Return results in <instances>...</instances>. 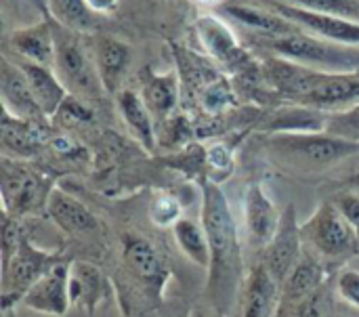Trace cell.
<instances>
[{
  "instance_id": "6da1fadb",
  "label": "cell",
  "mask_w": 359,
  "mask_h": 317,
  "mask_svg": "<svg viewBox=\"0 0 359 317\" xmlns=\"http://www.w3.org/2000/svg\"><path fill=\"white\" fill-rule=\"evenodd\" d=\"M202 225L208 236L210 265L206 299L217 313L229 316L244 286V255L238 225L223 189L210 179H202Z\"/></svg>"
},
{
  "instance_id": "7a4b0ae2",
  "label": "cell",
  "mask_w": 359,
  "mask_h": 317,
  "mask_svg": "<svg viewBox=\"0 0 359 317\" xmlns=\"http://www.w3.org/2000/svg\"><path fill=\"white\" fill-rule=\"evenodd\" d=\"M263 147L278 168L297 175L324 170L359 151V143L326 133H276L265 137Z\"/></svg>"
},
{
  "instance_id": "3957f363",
  "label": "cell",
  "mask_w": 359,
  "mask_h": 317,
  "mask_svg": "<svg viewBox=\"0 0 359 317\" xmlns=\"http://www.w3.org/2000/svg\"><path fill=\"white\" fill-rule=\"evenodd\" d=\"M263 46L271 48L276 57L297 61L307 67L324 69V72H358L359 50H351L341 46L339 42H330L307 32L265 38L261 40Z\"/></svg>"
},
{
  "instance_id": "277c9868",
  "label": "cell",
  "mask_w": 359,
  "mask_h": 317,
  "mask_svg": "<svg viewBox=\"0 0 359 317\" xmlns=\"http://www.w3.org/2000/svg\"><path fill=\"white\" fill-rule=\"evenodd\" d=\"M305 246L322 261H347L359 255V236L334 202H324L303 225Z\"/></svg>"
},
{
  "instance_id": "5b68a950",
  "label": "cell",
  "mask_w": 359,
  "mask_h": 317,
  "mask_svg": "<svg viewBox=\"0 0 359 317\" xmlns=\"http://www.w3.org/2000/svg\"><path fill=\"white\" fill-rule=\"evenodd\" d=\"M67 261L61 252H48L36 248L27 234L21 238L15 255L2 263V311L23 301L25 292L55 265Z\"/></svg>"
},
{
  "instance_id": "8992f818",
  "label": "cell",
  "mask_w": 359,
  "mask_h": 317,
  "mask_svg": "<svg viewBox=\"0 0 359 317\" xmlns=\"http://www.w3.org/2000/svg\"><path fill=\"white\" fill-rule=\"evenodd\" d=\"M53 189V181L46 175L19 160H2V213L13 219L46 210Z\"/></svg>"
},
{
  "instance_id": "52a82bcc",
  "label": "cell",
  "mask_w": 359,
  "mask_h": 317,
  "mask_svg": "<svg viewBox=\"0 0 359 317\" xmlns=\"http://www.w3.org/2000/svg\"><path fill=\"white\" fill-rule=\"evenodd\" d=\"M53 36H55L53 72L72 95L80 99L93 97L101 86V80L97 67H93L78 38V32H72L63 25H53Z\"/></svg>"
},
{
  "instance_id": "ba28073f",
  "label": "cell",
  "mask_w": 359,
  "mask_h": 317,
  "mask_svg": "<svg viewBox=\"0 0 359 317\" xmlns=\"http://www.w3.org/2000/svg\"><path fill=\"white\" fill-rule=\"evenodd\" d=\"M196 34L204 50L221 65L229 67L238 76H257L259 67L252 57L238 44L231 29L212 15H202L196 21Z\"/></svg>"
},
{
  "instance_id": "9c48e42d",
  "label": "cell",
  "mask_w": 359,
  "mask_h": 317,
  "mask_svg": "<svg viewBox=\"0 0 359 317\" xmlns=\"http://www.w3.org/2000/svg\"><path fill=\"white\" fill-rule=\"evenodd\" d=\"M122 259L130 276L139 282L147 297L160 299L162 288L168 280V269L156 250V246L139 236V234H124L122 238Z\"/></svg>"
},
{
  "instance_id": "30bf717a",
  "label": "cell",
  "mask_w": 359,
  "mask_h": 317,
  "mask_svg": "<svg viewBox=\"0 0 359 317\" xmlns=\"http://www.w3.org/2000/svg\"><path fill=\"white\" fill-rule=\"evenodd\" d=\"M303 252H305V242H303V234H301V223L297 217V208L290 204L282 213L280 227H278L273 240L265 248L263 263L269 269V274L278 280V284L282 286L286 282V278L290 276V271L301 261Z\"/></svg>"
},
{
  "instance_id": "8fae6325",
  "label": "cell",
  "mask_w": 359,
  "mask_h": 317,
  "mask_svg": "<svg viewBox=\"0 0 359 317\" xmlns=\"http://www.w3.org/2000/svg\"><path fill=\"white\" fill-rule=\"evenodd\" d=\"M271 11H276L278 15L286 17L288 21L301 25L307 34L330 40V42H339L343 46H358L359 44V23L358 21H349L343 17H334V15H324V13H313L301 6H292L286 2H271Z\"/></svg>"
},
{
  "instance_id": "7c38bea8",
  "label": "cell",
  "mask_w": 359,
  "mask_h": 317,
  "mask_svg": "<svg viewBox=\"0 0 359 317\" xmlns=\"http://www.w3.org/2000/svg\"><path fill=\"white\" fill-rule=\"evenodd\" d=\"M69 263L63 261L48 269L23 297L21 305L29 311L50 317H63L67 313L69 301Z\"/></svg>"
},
{
  "instance_id": "4fadbf2b",
  "label": "cell",
  "mask_w": 359,
  "mask_h": 317,
  "mask_svg": "<svg viewBox=\"0 0 359 317\" xmlns=\"http://www.w3.org/2000/svg\"><path fill=\"white\" fill-rule=\"evenodd\" d=\"M282 299V286L269 274L265 263H257L246 271L244 286L238 297V317H276Z\"/></svg>"
},
{
  "instance_id": "5bb4252c",
  "label": "cell",
  "mask_w": 359,
  "mask_h": 317,
  "mask_svg": "<svg viewBox=\"0 0 359 317\" xmlns=\"http://www.w3.org/2000/svg\"><path fill=\"white\" fill-rule=\"evenodd\" d=\"M280 219H282V213L278 210L273 200L267 196L263 185L259 181L250 183L244 196V223H246L250 244L265 250L280 227Z\"/></svg>"
},
{
  "instance_id": "9a60e30c",
  "label": "cell",
  "mask_w": 359,
  "mask_h": 317,
  "mask_svg": "<svg viewBox=\"0 0 359 317\" xmlns=\"http://www.w3.org/2000/svg\"><path fill=\"white\" fill-rule=\"evenodd\" d=\"M324 284H326V267H324L322 259L305 246L301 261L297 263V267L290 271V276L282 284V299H280L278 313H286V311L294 309L305 299H309L313 292H318Z\"/></svg>"
},
{
  "instance_id": "2e32d148",
  "label": "cell",
  "mask_w": 359,
  "mask_h": 317,
  "mask_svg": "<svg viewBox=\"0 0 359 317\" xmlns=\"http://www.w3.org/2000/svg\"><path fill=\"white\" fill-rule=\"evenodd\" d=\"M0 93H2V105L6 114L19 120L44 124L46 116L36 103L23 72L17 67V63H8L6 59L2 61V67H0Z\"/></svg>"
},
{
  "instance_id": "e0dca14e",
  "label": "cell",
  "mask_w": 359,
  "mask_h": 317,
  "mask_svg": "<svg viewBox=\"0 0 359 317\" xmlns=\"http://www.w3.org/2000/svg\"><path fill=\"white\" fill-rule=\"evenodd\" d=\"M299 105L324 109V112H343L359 105V69L358 72H334L326 84L307 93L297 101Z\"/></svg>"
},
{
  "instance_id": "ac0fdd59",
  "label": "cell",
  "mask_w": 359,
  "mask_h": 317,
  "mask_svg": "<svg viewBox=\"0 0 359 317\" xmlns=\"http://www.w3.org/2000/svg\"><path fill=\"white\" fill-rule=\"evenodd\" d=\"M109 282L103 271L90 263L76 261L69 267V301L78 309L95 316L99 305L107 299Z\"/></svg>"
},
{
  "instance_id": "d6986e66",
  "label": "cell",
  "mask_w": 359,
  "mask_h": 317,
  "mask_svg": "<svg viewBox=\"0 0 359 317\" xmlns=\"http://www.w3.org/2000/svg\"><path fill=\"white\" fill-rule=\"evenodd\" d=\"M46 215L67 236H84L99 229V221L90 213V208L59 187H55L48 198Z\"/></svg>"
},
{
  "instance_id": "ffe728a7",
  "label": "cell",
  "mask_w": 359,
  "mask_h": 317,
  "mask_svg": "<svg viewBox=\"0 0 359 317\" xmlns=\"http://www.w3.org/2000/svg\"><path fill=\"white\" fill-rule=\"evenodd\" d=\"M17 67L23 72L29 84V90L36 103L40 105V109L44 112V116H55L59 105L69 95V90L57 78V74L48 65H40L34 61H25V59H17Z\"/></svg>"
},
{
  "instance_id": "44dd1931",
  "label": "cell",
  "mask_w": 359,
  "mask_h": 317,
  "mask_svg": "<svg viewBox=\"0 0 359 317\" xmlns=\"http://www.w3.org/2000/svg\"><path fill=\"white\" fill-rule=\"evenodd\" d=\"M0 137L6 156H13L15 160H25L36 156V151L42 147V143L46 141V130L44 124L19 120L4 112Z\"/></svg>"
},
{
  "instance_id": "7402d4cb",
  "label": "cell",
  "mask_w": 359,
  "mask_h": 317,
  "mask_svg": "<svg viewBox=\"0 0 359 317\" xmlns=\"http://www.w3.org/2000/svg\"><path fill=\"white\" fill-rule=\"evenodd\" d=\"M330 114L332 112L292 103V105L276 109L265 120L263 130L269 135H276V133H324Z\"/></svg>"
},
{
  "instance_id": "603a6c76",
  "label": "cell",
  "mask_w": 359,
  "mask_h": 317,
  "mask_svg": "<svg viewBox=\"0 0 359 317\" xmlns=\"http://www.w3.org/2000/svg\"><path fill=\"white\" fill-rule=\"evenodd\" d=\"M118 109H120V116H122L126 128L137 139V143L145 151H154L156 149L154 116L147 109L141 95H137L133 90H120L118 93Z\"/></svg>"
},
{
  "instance_id": "cb8c5ba5",
  "label": "cell",
  "mask_w": 359,
  "mask_h": 317,
  "mask_svg": "<svg viewBox=\"0 0 359 317\" xmlns=\"http://www.w3.org/2000/svg\"><path fill=\"white\" fill-rule=\"evenodd\" d=\"M130 48L118 38H101L97 46V74L105 93H118L122 78L128 69Z\"/></svg>"
},
{
  "instance_id": "d4e9b609",
  "label": "cell",
  "mask_w": 359,
  "mask_h": 317,
  "mask_svg": "<svg viewBox=\"0 0 359 317\" xmlns=\"http://www.w3.org/2000/svg\"><path fill=\"white\" fill-rule=\"evenodd\" d=\"M225 13L231 15L236 21H240L242 25L257 29L269 38H278V36H290V34H301L305 32L301 25L288 21L286 17L278 15L276 11H267L261 6H250V4H227Z\"/></svg>"
},
{
  "instance_id": "484cf974",
  "label": "cell",
  "mask_w": 359,
  "mask_h": 317,
  "mask_svg": "<svg viewBox=\"0 0 359 317\" xmlns=\"http://www.w3.org/2000/svg\"><path fill=\"white\" fill-rule=\"evenodd\" d=\"M11 44H13L15 53L21 59L53 67V59H55L53 25L40 23V25H32V27L19 29L11 38Z\"/></svg>"
},
{
  "instance_id": "4316f807",
  "label": "cell",
  "mask_w": 359,
  "mask_h": 317,
  "mask_svg": "<svg viewBox=\"0 0 359 317\" xmlns=\"http://www.w3.org/2000/svg\"><path fill=\"white\" fill-rule=\"evenodd\" d=\"M181 97L179 78L175 74H151L143 80L141 99L154 118H168Z\"/></svg>"
},
{
  "instance_id": "83f0119b",
  "label": "cell",
  "mask_w": 359,
  "mask_h": 317,
  "mask_svg": "<svg viewBox=\"0 0 359 317\" xmlns=\"http://www.w3.org/2000/svg\"><path fill=\"white\" fill-rule=\"evenodd\" d=\"M172 238L179 246V250L198 267L210 265V246H208V236L202 223L183 217L181 221L175 223L172 227Z\"/></svg>"
},
{
  "instance_id": "f1b7e54d",
  "label": "cell",
  "mask_w": 359,
  "mask_h": 317,
  "mask_svg": "<svg viewBox=\"0 0 359 317\" xmlns=\"http://www.w3.org/2000/svg\"><path fill=\"white\" fill-rule=\"evenodd\" d=\"M198 103L206 116H223L236 105V93L231 84L219 74L202 86V90L198 93Z\"/></svg>"
},
{
  "instance_id": "f546056e",
  "label": "cell",
  "mask_w": 359,
  "mask_h": 317,
  "mask_svg": "<svg viewBox=\"0 0 359 317\" xmlns=\"http://www.w3.org/2000/svg\"><path fill=\"white\" fill-rule=\"evenodd\" d=\"M48 6L59 25L72 32H86L93 25V11L86 0H48Z\"/></svg>"
},
{
  "instance_id": "4dcf8cb0",
  "label": "cell",
  "mask_w": 359,
  "mask_h": 317,
  "mask_svg": "<svg viewBox=\"0 0 359 317\" xmlns=\"http://www.w3.org/2000/svg\"><path fill=\"white\" fill-rule=\"evenodd\" d=\"M284 2L313 13L334 15L359 23V0H284Z\"/></svg>"
},
{
  "instance_id": "1f68e13d",
  "label": "cell",
  "mask_w": 359,
  "mask_h": 317,
  "mask_svg": "<svg viewBox=\"0 0 359 317\" xmlns=\"http://www.w3.org/2000/svg\"><path fill=\"white\" fill-rule=\"evenodd\" d=\"M95 114L93 109L84 103V99L76 97V95H67L65 101L59 105V109L55 112V122L61 128H74V126H82L93 122Z\"/></svg>"
},
{
  "instance_id": "d6a6232c",
  "label": "cell",
  "mask_w": 359,
  "mask_h": 317,
  "mask_svg": "<svg viewBox=\"0 0 359 317\" xmlns=\"http://www.w3.org/2000/svg\"><path fill=\"white\" fill-rule=\"evenodd\" d=\"M206 179L212 183H223L233 173V154L225 143H212L206 147Z\"/></svg>"
},
{
  "instance_id": "836d02e7",
  "label": "cell",
  "mask_w": 359,
  "mask_h": 317,
  "mask_svg": "<svg viewBox=\"0 0 359 317\" xmlns=\"http://www.w3.org/2000/svg\"><path fill=\"white\" fill-rule=\"evenodd\" d=\"M324 133L351 143H359V105L343 112H332Z\"/></svg>"
},
{
  "instance_id": "e575fe53",
  "label": "cell",
  "mask_w": 359,
  "mask_h": 317,
  "mask_svg": "<svg viewBox=\"0 0 359 317\" xmlns=\"http://www.w3.org/2000/svg\"><path fill=\"white\" fill-rule=\"evenodd\" d=\"M183 206L181 202L175 198V196H168V194H162L158 196L154 202H151V208H149V219L156 227H175L177 221H181L183 217Z\"/></svg>"
},
{
  "instance_id": "d590c367",
  "label": "cell",
  "mask_w": 359,
  "mask_h": 317,
  "mask_svg": "<svg viewBox=\"0 0 359 317\" xmlns=\"http://www.w3.org/2000/svg\"><path fill=\"white\" fill-rule=\"evenodd\" d=\"M337 297L347 303L349 307L359 311V271L358 269H343L334 282Z\"/></svg>"
},
{
  "instance_id": "8d00e7d4",
  "label": "cell",
  "mask_w": 359,
  "mask_h": 317,
  "mask_svg": "<svg viewBox=\"0 0 359 317\" xmlns=\"http://www.w3.org/2000/svg\"><path fill=\"white\" fill-rule=\"evenodd\" d=\"M332 202L359 236V191H343Z\"/></svg>"
},
{
  "instance_id": "74e56055",
  "label": "cell",
  "mask_w": 359,
  "mask_h": 317,
  "mask_svg": "<svg viewBox=\"0 0 359 317\" xmlns=\"http://www.w3.org/2000/svg\"><path fill=\"white\" fill-rule=\"evenodd\" d=\"M86 4L93 13H107L118 4V0H86Z\"/></svg>"
},
{
  "instance_id": "f35d334b",
  "label": "cell",
  "mask_w": 359,
  "mask_h": 317,
  "mask_svg": "<svg viewBox=\"0 0 359 317\" xmlns=\"http://www.w3.org/2000/svg\"><path fill=\"white\" fill-rule=\"evenodd\" d=\"M194 2H198V4H202V6H215V4H219V2H223V0H194Z\"/></svg>"
},
{
  "instance_id": "ab89813d",
  "label": "cell",
  "mask_w": 359,
  "mask_h": 317,
  "mask_svg": "<svg viewBox=\"0 0 359 317\" xmlns=\"http://www.w3.org/2000/svg\"><path fill=\"white\" fill-rule=\"evenodd\" d=\"M191 317H210V316H208L206 311H202V309H196V311L191 313ZM219 317H227V316H223V313H221Z\"/></svg>"
},
{
  "instance_id": "60d3db41",
  "label": "cell",
  "mask_w": 359,
  "mask_h": 317,
  "mask_svg": "<svg viewBox=\"0 0 359 317\" xmlns=\"http://www.w3.org/2000/svg\"><path fill=\"white\" fill-rule=\"evenodd\" d=\"M358 185H359V179H358Z\"/></svg>"
}]
</instances>
